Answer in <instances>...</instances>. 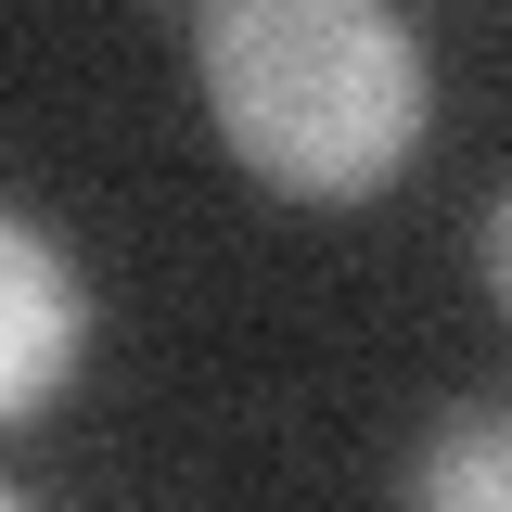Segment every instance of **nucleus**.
I'll return each instance as SVG.
<instances>
[{
	"instance_id": "obj_1",
	"label": "nucleus",
	"mask_w": 512,
	"mask_h": 512,
	"mask_svg": "<svg viewBox=\"0 0 512 512\" xmlns=\"http://www.w3.org/2000/svg\"><path fill=\"white\" fill-rule=\"evenodd\" d=\"M192 77L231 167L282 205H372L423 154V39L397 0H205Z\"/></svg>"
},
{
	"instance_id": "obj_2",
	"label": "nucleus",
	"mask_w": 512,
	"mask_h": 512,
	"mask_svg": "<svg viewBox=\"0 0 512 512\" xmlns=\"http://www.w3.org/2000/svg\"><path fill=\"white\" fill-rule=\"evenodd\" d=\"M90 346V269L52 218H0V410L39 423Z\"/></svg>"
},
{
	"instance_id": "obj_3",
	"label": "nucleus",
	"mask_w": 512,
	"mask_h": 512,
	"mask_svg": "<svg viewBox=\"0 0 512 512\" xmlns=\"http://www.w3.org/2000/svg\"><path fill=\"white\" fill-rule=\"evenodd\" d=\"M410 487L436 512H512V397H474V410H448L423 461H410Z\"/></svg>"
},
{
	"instance_id": "obj_4",
	"label": "nucleus",
	"mask_w": 512,
	"mask_h": 512,
	"mask_svg": "<svg viewBox=\"0 0 512 512\" xmlns=\"http://www.w3.org/2000/svg\"><path fill=\"white\" fill-rule=\"evenodd\" d=\"M487 295L512 308V180H500V205H487Z\"/></svg>"
}]
</instances>
